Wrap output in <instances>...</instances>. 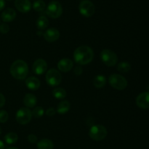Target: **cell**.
I'll return each instance as SVG.
<instances>
[{"label":"cell","mask_w":149,"mask_h":149,"mask_svg":"<svg viewBox=\"0 0 149 149\" xmlns=\"http://www.w3.org/2000/svg\"><path fill=\"white\" fill-rule=\"evenodd\" d=\"M74 61L80 65H87L90 63L93 59L94 52L88 46L82 45L77 47L74 52Z\"/></svg>","instance_id":"1"},{"label":"cell","mask_w":149,"mask_h":149,"mask_svg":"<svg viewBox=\"0 0 149 149\" xmlns=\"http://www.w3.org/2000/svg\"><path fill=\"white\" fill-rule=\"evenodd\" d=\"M10 71L11 75L15 79L23 80L27 77L29 74V66L24 61L17 60L12 63Z\"/></svg>","instance_id":"2"},{"label":"cell","mask_w":149,"mask_h":149,"mask_svg":"<svg viewBox=\"0 0 149 149\" xmlns=\"http://www.w3.org/2000/svg\"><path fill=\"white\" fill-rule=\"evenodd\" d=\"M108 135L107 129L100 125H93L89 131L90 138L95 141H101L106 138Z\"/></svg>","instance_id":"3"},{"label":"cell","mask_w":149,"mask_h":149,"mask_svg":"<svg viewBox=\"0 0 149 149\" xmlns=\"http://www.w3.org/2000/svg\"><path fill=\"white\" fill-rule=\"evenodd\" d=\"M109 81L113 88L118 90H123L127 87V81L123 76L117 74H113L109 77Z\"/></svg>","instance_id":"4"},{"label":"cell","mask_w":149,"mask_h":149,"mask_svg":"<svg viewBox=\"0 0 149 149\" xmlns=\"http://www.w3.org/2000/svg\"><path fill=\"white\" fill-rule=\"evenodd\" d=\"M100 58L103 63L107 66H114L118 62L117 55L111 49H103L100 52Z\"/></svg>","instance_id":"5"},{"label":"cell","mask_w":149,"mask_h":149,"mask_svg":"<svg viewBox=\"0 0 149 149\" xmlns=\"http://www.w3.org/2000/svg\"><path fill=\"white\" fill-rule=\"evenodd\" d=\"M63 13V7L58 1H52L49 3L46 9V14L52 19L58 18Z\"/></svg>","instance_id":"6"},{"label":"cell","mask_w":149,"mask_h":149,"mask_svg":"<svg viewBox=\"0 0 149 149\" xmlns=\"http://www.w3.org/2000/svg\"><path fill=\"white\" fill-rule=\"evenodd\" d=\"M46 81L50 87H57L62 81L61 73L55 68L49 69L46 74Z\"/></svg>","instance_id":"7"},{"label":"cell","mask_w":149,"mask_h":149,"mask_svg":"<svg viewBox=\"0 0 149 149\" xmlns=\"http://www.w3.org/2000/svg\"><path fill=\"white\" fill-rule=\"evenodd\" d=\"M32 112L28 108H20L17 111L15 119L17 123L20 125H27L31 122L32 119Z\"/></svg>","instance_id":"8"},{"label":"cell","mask_w":149,"mask_h":149,"mask_svg":"<svg viewBox=\"0 0 149 149\" xmlns=\"http://www.w3.org/2000/svg\"><path fill=\"white\" fill-rule=\"evenodd\" d=\"M79 10L81 15L90 17L94 15L95 7L94 4L90 0H83L79 5Z\"/></svg>","instance_id":"9"},{"label":"cell","mask_w":149,"mask_h":149,"mask_svg":"<svg viewBox=\"0 0 149 149\" xmlns=\"http://www.w3.org/2000/svg\"><path fill=\"white\" fill-rule=\"evenodd\" d=\"M47 70V63L43 59H37L32 65V71L36 75H42Z\"/></svg>","instance_id":"10"},{"label":"cell","mask_w":149,"mask_h":149,"mask_svg":"<svg viewBox=\"0 0 149 149\" xmlns=\"http://www.w3.org/2000/svg\"><path fill=\"white\" fill-rule=\"evenodd\" d=\"M136 104L140 109H149V93L143 92L141 93L136 97Z\"/></svg>","instance_id":"11"},{"label":"cell","mask_w":149,"mask_h":149,"mask_svg":"<svg viewBox=\"0 0 149 149\" xmlns=\"http://www.w3.org/2000/svg\"><path fill=\"white\" fill-rule=\"evenodd\" d=\"M44 38L48 42H54L58 40L60 37V32L55 28H50L45 31L43 33Z\"/></svg>","instance_id":"12"},{"label":"cell","mask_w":149,"mask_h":149,"mask_svg":"<svg viewBox=\"0 0 149 149\" xmlns=\"http://www.w3.org/2000/svg\"><path fill=\"white\" fill-rule=\"evenodd\" d=\"M15 7L20 13H29L31 9V4L29 0H15Z\"/></svg>","instance_id":"13"},{"label":"cell","mask_w":149,"mask_h":149,"mask_svg":"<svg viewBox=\"0 0 149 149\" xmlns=\"http://www.w3.org/2000/svg\"><path fill=\"white\" fill-rule=\"evenodd\" d=\"M73 67H74V62L69 58H63L58 63V69L64 73L70 71Z\"/></svg>","instance_id":"14"},{"label":"cell","mask_w":149,"mask_h":149,"mask_svg":"<svg viewBox=\"0 0 149 149\" xmlns=\"http://www.w3.org/2000/svg\"><path fill=\"white\" fill-rule=\"evenodd\" d=\"M1 17L4 23L11 22L16 17V12L13 8H7L2 12Z\"/></svg>","instance_id":"15"},{"label":"cell","mask_w":149,"mask_h":149,"mask_svg":"<svg viewBox=\"0 0 149 149\" xmlns=\"http://www.w3.org/2000/svg\"><path fill=\"white\" fill-rule=\"evenodd\" d=\"M26 85L29 90H36L40 87L41 82L36 77H30L26 79Z\"/></svg>","instance_id":"16"},{"label":"cell","mask_w":149,"mask_h":149,"mask_svg":"<svg viewBox=\"0 0 149 149\" xmlns=\"http://www.w3.org/2000/svg\"><path fill=\"white\" fill-rule=\"evenodd\" d=\"M37 103V99L33 94L27 93L23 97V104L26 106V108H33L36 106Z\"/></svg>","instance_id":"17"},{"label":"cell","mask_w":149,"mask_h":149,"mask_svg":"<svg viewBox=\"0 0 149 149\" xmlns=\"http://www.w3.org/2000/svg\"><path fill=\"white\" fill-rule=\"evenodd\" d=\"M70 109H71V104L67 100H63L57 106L56 111L60 114H64L69 111Z\"/></svg>","instance_id":"18"},{"label":"cell","mask_w":149,"mask_h":149,"mask_svg":"<svg viewBox=\"0 0 149 149\" xmlns=\"http://www.w3.org/2000/svg\"><path fill=\"white\" fill-rule=\"evenodd\" d=\"M93 85L96 88H103L105 87L106 84V78L105 76L103 75H97L93 79Z\"/></svg>","instance_id":"19"},{"label":"cell","mask_w":149,"mask_h":149,"mask_svg":"<svg viewBox=\"0 0 149 149\" xmlns=\"http://www.w3.org/2000/svg\"><path fill=\"white\" fill-rule=\"evenodd\" d=\"M53 148L54 144L52 141L47 138H44L37 142L38 149H53Z\"/></svg>","instance_id":"20"},{"label":"cell","mask_w":149,"mask_h":149,"mask_svg":"<svg viewBox=\"0 0 149 149\" xmlns=\"http://www.w3.org/2000/svg\"><path fill=\"white\" fill-rule=\"evenodd\" d=\"M49 26V20L45 16L42 15L38 17L36 20V27L39 30H45Z\"/></svg>","instance_id":"21"},{"label":"cell","mask_w":149,"mask_h":149,"mask_svg":"<svg viewBox=\"0 0 149 149\" xmlns=\"http://www.w3.org/2000/svg\"><path fill=\"white\" fill-rule=\"evenodd\" d=\"M52 95L55 98L58 100H63L65 98L67 95L66 91L61 87H57L52 90Z\"/></svg>","instance_id":"22"},{"label":"cell","mask_w":149,"mask_h":149,"mask_svg":"<svg viewBox=\"0 0 149 149\" xmlns=\"http://www.w3.org/2000/svg\"><path fill=\"white\" fill-rule=\"evenodd\" d=\"M18 140V136L15 132H9V133L6 134L4 136V141L6 143L9 144V145H12V144H15Z\"/></svg>","instance_id":"23"},{"label":"cell","mask_w":149,"mask_h":149,"mask_svg":"<svg viewBox=\"0 0 149 149\" xmlns=\"http://www.w3.org/2000/svg\"><path fill=\"white\" fill-rule=\"evenodd\" d=\"M33 8L35 11L42 13L46 8V4L43 0H36L33 2Z\"/></svg>","instance_id":"24"},{"label":"cell","mask_w":149,"mask_h":149,"mask_svg":"<svg viewBox=\"0 0 149 149\" xmlns=\"http://www.w3.org/2000/svg\"><path fill=\"white\" fill-rule=\"evenodd\" d=\"M117 70L119 72L122 73L129 72L131 70V65L130 64V63L126 62V61H122L118 64Z\"/></svg>","instance_id":"25"},{"label":"cell","mask_w":149,"mask_h":149,"mask_svg":"<svg viewBox=\"0 0 149 149\" xmlns=\"http://www.w3.org/2000/svg\"><path fill=\"white\" fill-rule=\"evenodd\" d=\"M32 116L35 118H41L45 113V110L41 106H36L32 111Z\"/></svg>","instance_id":"26"},{"label":"cell","mask_w":149,"mask_h":149,"mask_svg":"<svg viewBox=\"0 0 149 149\" xmlns=\"http://www.w3.org/2000/svg\"><path fill=\"white\" fill-rule=\"evenodd\" d=\"M9 119V114L6 111L0 110V123H5Z\"/></svg>","instance_id":"27"},{"label":"cell","mask_w":149,"mask_h":149,"mask_svg":"<svg viewBox=\"0 0 149 149\" xmlns=\"http://www.w3.org/2000/svg\"><path fill=\"white\" fill-rule=\"evenodd\" d=\"M10 31V26L7 24V23H1L0 25V32L3 34H6L7 33Z\"/></svg>","instance_id":"28"},{"label":"cell","mask_w":149,"mask_h":149,"mask_svg":"<svg viewBox=\"0 0 149 149\" xmlns=\"http://www.w3.org/2000/svg\"><path fill=\"white\" fill-rule=\"evenodd\" d=\"M27 139L28 141H29V142L31 143H37L38 141L37 137H36L34 134H29V135H28Z\"/></svg>","instance_id":"29"},{"label":"cell","mask_w":149,"mask_h":149,"mask_svg":"<svg viewBox=\"0 0 149 149\" xmlns=\"http://www.w3.org/2000/svg\"><path fill=\"white\" fill-rule=\"evenodd\" d=\"M56 109H54V108H49L47 109V110L46 111V115L48 116H55V113H56Z\"/></svg>","instance_id":"30"},{"label":"cell","mask_w":149,"mask_h":149,"mask_svg":"<svg viewBox=\"0 0 149 149\" xmlns=\"http://www.w3.org/2000/svg\"><path fill=\"white\" fill-rule=\"evenodd\" d=\"M82 72H83V70L81 66H76L75 68H74V74H75L77 76L81 75Z\"/></svg>","instance_id":"31"},{"label":"cell","mask_w":149,"mask_h":149,"mask_svg":"<svg viewBox=\"0 0 149 149\" xmlns=\"http://www.w3.org/2000/svg\"><path fill=\"white\" fill-rule=\"evenodd\" d=\"M5 102H6L5 97H4V96L3 95V94H1V93H0V108L3 107V106H4Z\"/></svg>","instance_id":"32"},{"label":"cell","mask_w":149,"mask_h":149,"mask_svg":"<svg viewBox=\"0 0 149 149\" xmlns=\"http://www.w3.org/2000/svg\"><path fill=\"white\" fill-rule=\"evenodd\" d=\"M5 7V1L4 0H0V11L3 10Z\"/></svg>","instance_id":"33"},{"label":"cell","mask_w":149,"mask_h":149,"mask_svg":"<svg viewBox=\"0 0 149 149\" xmlns=\"http://www.w3.org/2000/svg\"><path fill=\"white\" fill-rule=\"evenodd\" d=\"M4 143L1 141H0V149H4Z\"/></svg>","instance_id":"34"},{"label":"cell","mask_w":149,"mask_h":149,"mask_svg":"<svg viewBox=\"0 0 149 149\" xmlns=\"http://www.w3.org/2000/svg\"><path fill=\"white\" fill-rule=\"evenodd\" d=\"M7 149H18L17 148H15V147H10V148H8Z\"/></svg>","instance_id":"35"},{"label":"cell","mask_w":149,"mask_h":149,"mask_svg":"<svg viewBox=\"0 0 149 149\" xmlns=\"http://www.w3.org/2000/svg\"><path fill=\"white\" fill-rule=\"evenodd\" d=\"M1 127H0V135H1Z\"/></svg>","instance_id":"36"},{"label":"cell","mask_w":149,"mask_h":149,"mask_svg":"<svg viewBox=\"0 0 149 149\" xmlns=\"http://www.w3.org/2000/svg\"><path fill=\"white\" fill-rule=\"evenodd\" d=\"M7 1H12V0H7Z\"/></svg>","instance_id":"37"}]
</instances>
